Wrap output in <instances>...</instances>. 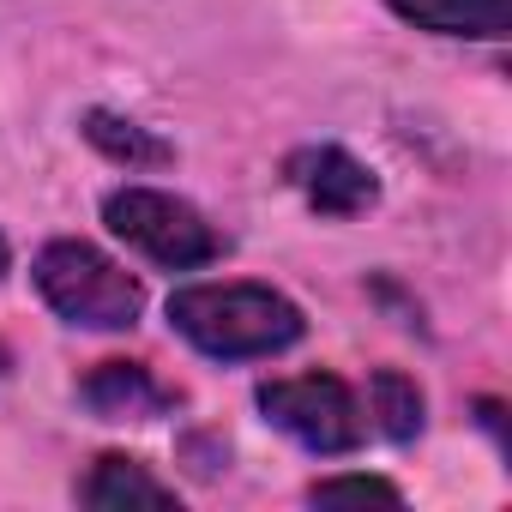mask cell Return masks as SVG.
I'll return each instance as SVG.
<instances>
[{"mask_svg": "<svg viewBox=\"0 0 512 512\" xmlns=\"http://www.w3.org/2000/svg\"><path fill=\"white\" fill-rule=\"evenodd\" d=\"M169 326L211 362H260L308 332L302 308L272 284H187L169 296Z\"/></svg>", "mask_w": 512, "mask_h": 512, "instance_id": "cell-1", "label": "cell"}, {"mask_svg": "<svg viewBox=\"0 0 512 512\" xmlns=\"http://www.w3.org/2000/svg\"><path fill=\"white\" fill-rule=\"evenodd\" d=\"M37 290L43 302L67 320V326H85V332H133L139 314H145V284L115 266L103 247L79 241V235H61L37 253Z\"/></svg>", "mask_w": 512, "mask_h": 512, "instance_id": "cell-2", "label": "cell"}, {"mask_svg": "<svg viewBox=\"0 0 512 512\" xmlns=\"http://www.w3.org/2000/svg\"><path fill=\"white\" fill-rule=\"evenodd\" d=\"M103 223L163 272H199L223 253V235L199 217V205L163 187H115L103 199Z\"/></svg>", "mask_w": 512, "mask_h": 512, "instance_id": "cell-3", "label": "cell"}, {"mask_svg": "<svg viewBox=\"0 0 512 512\" xmlns=\"http://www.w3.org/2000/svg\"><path fill=\"white\" fill-rule=\"evenodd\" d=\"M260 410L272 428H284L296 446L320 452V458H344L368 440V416L356 404V392L338 374H296V380H266Z\"/></svg>", "mask_w": 512, "mask_h": 512, "instance_id": "cell-4", "label": "cell"}, {"mask_svg": "<svg viewBox=\"0 0 512 512\" xmlns=\"http://www.w3.org/2000/svg\"><path fill=\"white\" fill-rule=\"evenodd\" d=\"M290 181L302 187V199L320 217H356L380 199V181L368 163H356L344 145H302L290 157Z\"/></svg>", "mask_w": 512, "mask_h": 512, "instance_id": "cell-5", "label": "cell"}, {"mask_svg": "<svg viewBox=\"0 0 512 512\" xmlns=\"http://www.w3.org/2000/svg\"><path fill=\"white\" fill-rule=\"evenodd\" d=\"M79 398L103 416V422H151L163 410H175V392L145 368V362H97L79 386Z\"/></svg>", "mask_w": 512, "mask_h": 512, "instance_id": "cell-6", "label": "cell"}, {"mask_svg": "<svg viewBox=\"0 0 512 512\" xmlns=\"http://www.w3.org/2000/svg\"><path fill=\"white\" fill-rule=\"evenodd\" d=\"M386 7L434 37H470V43H500L512 31V0H386Z\"/></svg>", "mask_w": 512, "mask_h": 512, "instance_id": "cell-7", "label": "cell"}, {"mask_svg": "<svg viewBox=\"0 0 512 512\" xmlns=\"http://www.w3.org/2000/svg\"><path fill=\"white\" fill-rule=\"evenodd\" d=\"M79 500L97 506V512H115V506H181L169 482H157L139 458H121V452L91 464V476L79 482Z\"/></svg>", "mask_w": 512, "mask_h": 512, "instance_id": "cell-8", "label": "cell"}, {"mask_svg": "<svg viewBox=\"0 0 512 512\" xmlns=\"http://www.w3.org/2000/svg\"><path fill=\"white\" fill-rule=\"evenodd\" d=\"M422 386L410 380V374H398V368H380L374 380H368V416H374V428L386 434V440H416L422 434Z\"/></svg>", "mask_w": 512, "mask_h": 512, "instance_id": "cell-9", "label": "cell"}, {"mask_svg": "<svg viewBox=\"0 0 512 512\" xmlns=\"http://www.w3.org/2000/svg\"><path fill=\"white\" fill-rule=\"evenodd\" d=\"M85 139H91L103 157L127 163V169H139V163H169V145H163V139H151L139 121H121V115H109V109H91V115H85Z\"/></svg>", "mask_w": 512, "mask_h": 512, "instance_id": "cell-10", "label": "cell"}, {"mask_svg": "<svg viewBox=\"0 0 512 512\" xmlns=\"http://www.w3.org/2000/svg\"><path fill=\"white\" fill-rule=\"evenodd\" d=\"M308 500H320V506H338V500H386V506H398L404 494L392 482H380V476H326V482L308 488Z\"/></svg>", "mask_w": 512, "mask_h": 512, "instance_id": "cell-11", "label": "cell"}, {"mask_svg": "<svg viewBox=\"0 0 512 512\" xmlns=\"http://www.w3.org/2000/svg\"><path fill=\"white\" fill-rule=\"evenodd\" d=\"M7 266H13V247H7V241H0V278H7Z\"/></svg>", "mask_w": 512, "mask_h": 512, "instance_id": "cell-12", "label": "cell"}, {"mask_svg": "<svg viewBox=\"0 0 512 512\" xmlns=\"http://www.w3.org/2000/svg\"><path fill=\"white\" fill-rule=\"evenodd\" d=\"M0 368H7V356H0Z\"/></svg>", "mask_w": 512, "mask_h": 512, "instance_id": "cell-13", "label": "cell"}]
</instances>
